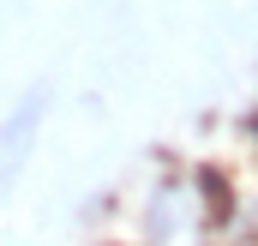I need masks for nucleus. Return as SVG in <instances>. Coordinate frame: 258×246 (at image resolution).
I'll list each match as a JSON object with an SVG mask.
<instances>
[{
    "mask_svg": "<svg viewBox=\"0 0 258 246\" xmlns=\"http://www.w3.org/2000/svg\"><path fill=\"white\" fill-rule=\"evenodd\" d=\"M48 108H54V90H48V84H30V90L0 114V204L18 192V180H24V168H30V156H36V138H42Z\"/></svg>",
    "mask_w": 258,
    "mask_h": 246,
    "instance_id": "nucleus-1",
    "label": "nucleus"
},
{
    "mask_svg": "<svg viewBox=\"0 0 258 246\" xmlns=\"http://www.w3.org/2000/svg\"><path fill=\"white\" fill-rule=\"evenodd\" d=\"M138 228H144V246H180V240H192L198 228H204V210H198L192 180L162 174V180L150 186L144 210H138Z\"/></svg>",
    "mask_w": 258,
    "mask_h": 246,
    "instance_id": "nucleus-2",
    "label": "nucleus"
}]
</instances>
